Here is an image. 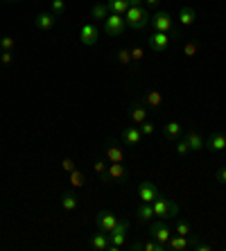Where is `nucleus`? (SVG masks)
I'll use <instances>...</instances> for the list:
<instances>
[{"label":"nucleus","mask_w":226,"mask_h":251,"mask_svg":"<svg viewBox=\"0 0 226 251\" xmlns=\"http://www.w3.org/2000/svg\"><path fill=\"white\" fill-rule=\"evenodd\" d=\"M140 134H143V138L145 136H151L154 131H156V127H154V123H150V120H145V123H140Z\"/></svg>","instance_id":"obj_32"},{"label":"nucleus","mask_w":226,"mask_h":251,"mask_svg":"<svg viewBox=\"0 0 226 251\" xmlns=\"http://www.w3.org/2000/svg\"><path fill=\"white\" fill-rule=\"evenodd\" d=\"M197 50H199V46L197 43H192V41H188L186 46H183V54H186V57H195Z\"/></svg>","instance_id":"obj_36"},{"label":"nucleus","mask_w":226,"mask_h":251,"mask_svg":"<svg viewBox=\"0 0 226 251\" xmlns=\"http://www.w3.org/2000/svg\"><path fill=\"white\" fill-rule=\"evenodd\" d=\"M66 12V0H52V14L54 16H61Z\"/></svg>","instance_id":"obj_34"},{"label":"nucleus","mask_w":226,"mask_h":251,"mask_svg":"<svg viewBox=\"0 0 226 251\" xmlns=\"http://www.w3.org/2000/svg\"><path fill=\"white\" fill-rule=\"evenodd\" d=\"M161 0H145V5H151V7H156Z\"/></svg>","instance_id":"obj_43"},{"label":"nucleus","mask_w":226,"mask_h":251,"mask_svg":"<svg viewBox=\"0 0 226 251\" xmlns=\"http://www.w3.org/2000/svg\"><path fill=\"white\" fill-rule=\"evenodd\" d=\"M140 102H143L147 109H161V106L165 104V100H163L161 91H147V93L143 95V100H140Z\"/></svg>","instance_id":"obj_18"},{"label":"nucleus","mask_w":226,"mask_h":251,"mask_svg":"<svg viewBox=\"0 0 226 251\" xmlns=\"http://www.w3.org/2000/svg\"><path fill=\"white\" fill-rule=\"evenodd\" d=\"M145 5V0H129V7H140Z\"/></svg>","instance_id":"obj_42"},{"label":"nucleus","mask_w":226,"mask_h":251,"mask_svg":"<svg viewBox=\"0 0 226 251\" xmlns=\"http://www.w3.org/2000/svg\"><path fill=\"white\" fill-rule=\"evenodd\" d=\"M95 224H98L100 231H104V233H111L113 228L120 224V220H118L113 213H109V210H100L98 215H95Z\"/></svg>","instance_id":"obj_9"},{"label":"nucleus","mask_w":226,"mask_h":251,"mask_svg":"<svg viewBox=\"0 0 226 251\" xmlns=\"http://www.w3.org/2000/svg\"><path fill=\"white\" fill-rule=\"evenodd\" d=\"M143 249H145V251H165V249H168V247H165V245H161V242H156V240L151 238L150 242H145V245H143Z\"/></svg>","instance_id":"obj_31"},{"label":"nucleus","mask_w":226,"mask_h":251,"mask_svg":"<svg viewBox=\"0 0 226 251\" xmlns=\"http://www.w3.org/2000/svg\"><path fill=\"white\" fill-rule=\"evenodd\" d=\"M215 176H217V181H222V183H226V165H222L217 172H215Z\"/></svg>","instance_id":"obj_40"},{"label":"nucleus","mask_w":226,"mask_h":251,"mask_svg":"<svg viewBox=\"0 0 226 251\" xmlns=\"http://www.w3.org/2000/svg\"><path fill=\"white\" fill-rule=\"evenodd\" d=\"M106 5H109V9L113 14H122L125 16V12L129 9V0H109Z\"/></svg>","instance_id":"obj_25"},{"label":"nucleus","mask_w":226,"mask_h":251,"mask_svg":"<svg viewBox=\"0 0 226 251\" xmlns=\"http://www.w3.org/2000/svg\"><path fill=\"white\" fill-rule=\"evenodd\" d=\"M151 208H154L156 217H161V220H165V217H176V213H179V206L174 204L172 199L165 197V195L154 199V201H151Z\"/></svg>","instance_id":"obj_3"},{"label":"nucleus","mask_w":226,"mask_h":251,"mask_svg":"<svg viewBox=\"0 0 226 251\" xmlns=\"http://www.w3.org/2000/svg\"><path fill=\"white\" fill-rule=\"evenodd\" d=\"M181 134H183V125L176 123V120H172V123H168L163 127V136L168 140H179Z\"/></svg>","instance_id":"obj_22"},{"label":"nucleus","mask_w":226,"mask_h":251,"mask_svg":"<svg viewBox=\"0 0 226 251\" xmlns=\"http://www.w3.org/2000/svg\"><path fill=\"white\" fill-rule=\"evenodd\" d=\"M174 150H176V154H179V156H186V154L190 152V147H188L186 140H176V145H174Z\"/></svg>","instance_id":"obj_35"},{"label":"nucleus","mask_w":226,"mask_h":251,"mask_svg":"<svg viewBox=\"0 0 226 251\" xmlns=\"http://www.w3.org/2000/svg\"><path fill=\"white\" fill-rule=\"evenodd\" d=\"M192 247H195V249H197V251H210V249H213V247H210V245H201V242H195V245H192Z\"/></svg>","instance_id":"obj_41"},{"label":"nucleus","mask_w":226,"mask_h":251,"mask_svg":"<svg viewBox=\"0 0 226 251\" xmlns=\"http://www.w3.org/2000/svg\"><path fill=\"white\" fill-rule=\"evenodd\" d=\"M57 18L59 16H54L52 12H43L34 18V27L36 29H52L54 23H57Z\"/></svg>","instance_id":"obj_20"},{"label":"nucleus","mask_w":226,"mask_h":251,"mask_svg":"<svg viewBox=\"0 0 226 251\" xmlns=\"http://www.w3.org/2000/svg\"><path fill=\"white\" fill-rule=\"evenodd\" d=\"M106 168H109V161H106V158H98V161H95V175L98 176L104 175Z\"/></svg>","instance_id":"obj_33"},{"label":"nucleus","mask_w":226,"mask_h":251,"mask_svg":"<svg viewBox=\"0 0 226 251\" xmlns=\"http://www.w3.org/2000/svg\"><path fill=\"white\" fill-rule=\"evenodd\" d=\"M61 208L64 210H75L77 208V195L75 193H66L64 197H61Z\"/></svg>","instance_id":"obj_26"},{"label":"nucleus","mask_w":226,"mask_h":251,"mask_svg":"<svg viewBox=\"0 0 226 251\" xmlns=\"http://www.w3.org/2000/svg\"><path fill=\"white\" fill-rule=\"evenodd\" d=\"M161 190H158L156 183H151V181H140L138 183V199L143 201V204H151L156 197H161Z\"/></svg>","instance_id":"obj_8"},{"label":"nucleus","mask_w":226,"mask_h":251,"mask_svg":"<svg viewBox=\"0 0 226 251\" xmlns=\"http://www.w3.org/2000/svg\"><path fill=\"white\" fill-rule=\"evenodd\" d=\"M129 50H131V61H140V59L145 57V50L140 46H133V48H129Z\"/></svg>","instance_id":"obj_38"},{"label":"nucleus","mask_w":226,"mask_h":251,"mask_svg":"<svg viewBox=\"0 0 226 251\" xmlns=\"http://www.w3.org/2000/svg\"><path fill=\"white\" fill-rule=\"evenodd\" d=\"M131 249H136V251H138V249H143V242H133V245H131Z\"/></svg>","instance_id":"obj_44"},{"label":"nucleus","mask_w":226,"mask_h":251,"mask_svg":"<svg viewBox=\"0 0 226 251\" xmlns=\"http://www.w3.org/2000/svg\"><path fill=\"white\" fill-rule=\"evenodd\" d=\"M61 165H64L66 172H73V170H77V168H75V161H73V158H64V163H61Z\"/></svg>","instance_id":"obj_39"},{"label":"nucleus","mask_w":226,"mask_h":251,"mask_svg":"<svg viewBox=\"0 0 226 251\" xmlns=\"http://www.w3.org/2000/svg\"><path fill=\"white\" fill-rule=\"evenodd\" d=\"M195 21H197V12L188 5L181 7L179 9V25L181 27H190V25H195Z\"/></svg>","instance_id":"obj_21"},{"label":"nucleus","mask_w":226,"mask_h":251,"mask_svg":"<svg viewBox=\"0 0 226 251\" xmlns=\"http://www.w3.org/2000/svg\"><path fill=\"white\" fill-rule=\"evenodd\" d=\"M186 143H188V147H190V152H201L203 147H206L203 136L199 134V131H195V129H190L186 134Z\"/></svg>","instance_id":"obj_19"},{"label":"nucleus","mask_w":226,"mask_h":251,"mask_svg":"<svg viewBox=\"0 0 226 251\" xmlns=\"http://www.w3.org/2000/svg\"><path fill=\"white\" fill-rule=\"evenodd\" d=\"M5 2H18V0H5Z\"/></svg>","instance_id":"obj_45"},{"label":"nucleus","mask_w":226,"mask_h":251,"mask_svg":"<svg viewBox=\"0 0 226 251\" xmlns=\"http://www.w3.org/2000/svg\"><path fill=\"white\" fill-rule=\"evenodd\" d=\"M116 64H120V66H129L131 64V50L129 48H122V50H118L116 52Z\"/></svg>","instance_id":"obj_27"},{"label":"nucleus","mask_w":226,"mask_h":251,"mask_svg":"<svg viewBox=\"0 0 226 251\" xmlns=\"http://www.w3.org/2000/svg\"><path fill=\"white\" fill-rule=\"evenodd\" d=\"M197 242V238L195 235H170V240H168V249L170 251H183V249H188V247H192Z\"/></svg>","instance_id":"obj_11"},{"label":"nucleus","mask_w":226,"mask_h":251,"mask_svg":"<svg viewBox=\"0 0 226 251\" xmlns=\"http://www.w3.org/2000/svg\"><path fill=\"white\" fill-rule=\"evenodd\" d=\"M170 39H172V36H170L168 32H154V34L150 36V48L154 52H165L170 46Z\"/></svg>","instance_id":"obj_12"},{"label":"nucleus","mask_w":226,"mask_h":251,"mask_svg":"<svg viewBox=\"0 0 226 251\" xmlns=\"http://www.w3.org/2000/svg\"><path fill=\"white\" fill-rule=\"evenodd\" d=\"M88 245L93 247V249H98V251H106L109 245H111V235L98 228V233H93L91 238H88Z\"/></svg>","instance_id":"obj_15"},{"label":"nucleus","mask_w":226,"mask_h":251,"mask_svg":"<svg viewBox=\"0 0 226 251\" xmlns=\"http://www.w3.org/2000/svg\"><path fill=\"white\" fill-rule=\"evenodd\" d=\"M104 158L109 161V163H122V161H125V152H122L113 140H109L106 147H104Z\"/></svg>","instance_id":"obj_17"},{"label":"nucleus","mask_w":226,"mask_h":251,"mask_svg":"<svg viewBox=\"0 0 226 251\" xmlns=\"http://www.w3.org/2000/svg\"><path fill=\"white\" fill-rule=\"evenodd\" d=\"M206 150L210 152H224L226 150V136L222 131H213V134L206 138Z\"/></svg>","instance_id":"obj_14"},{"label":"nucleus","mask_w":226,"mask_h":251,"mask_svg":"<svg viewBox=\"0 0 226 251\" xmlns=\"http://www.w3.org/2000/svg\"><path fill=\"white\" fill-rule=\"evenodd\" d=\"M70 186H73V188H84V186H86L84 175H81L79 170H73V172H70Z\"/></svg>","instance_id":"obj_28"},{"label":"nucleus","mask_w":226,"mask_h":251,"mask_svg":"<svg viewBox=\"0 0 226 251\" xmlns=\"http://www.w3.org/2000/svg\"><path fill=\"white\" fill-rule=\"evenodd\" d=\"M147 113H150V109H147L143 102H131V106H129V118H131L133 125H140L147 120Z\"/></svg>","instance_id":"obj_13"},{"label":"nucleus","mask_w":226,"mask_h":251,"mask_svg":"<svg viewBox=\"0 0 226 251\" xmlns=\"http://www.w3.org/2000/svg\"><path fill=\"white\" fill-rule=\"evenodd\" d=\"M127 179V170H125V165L122 163H109V168H106V172L102 176H100V181L102 183H122Z\"/></svg>","instance_id":"obj_7"},{"label":"nucleus","mask_w":226,"mask_h":251,"mask_svg":"<svg viewBox=\"0 0 226 251\" xmlns=\"http://www.w3.org/2000/svg\"><path fill=\"white\" fill-rule=\"evenodd\" d=\"M120 138L125 145H140V143H143V134H140L138 127H125Z\"/></svg>","instance_id":"obj_16"},{"label":"nucleus","mask_w":226,"mask_h":251,"mask_svg":"<svg viewBox=\"0 0 226 251\" xmlns=\"http://www.w3.org/2000/svg\"><path fill=\"white\" fill-rule=\"evenodd\" d=\"M14 48H16L14 36H0V50H9V52H14Z\"/></svg>","instance_id":"obj_29"},{"label":"nucleus","mask_w":226,"mask_h":251,"mask_svg":"<svg viewBox=\"0 0 226 251\" xmlns=\"http://www.w3.org/2000/svg\"><path fill=\"white\" fill-rule=\"evenodd\" d=\"M150 9L145 5L140 7H129L127 12H125V21H127V27L131 29H143L150 25Z\"/></svg>","instance_id":"obj_1"},{"label":"nucleus","mask_w":226,"mask_h":251,"mask_svg":"<svg viewBox=\"0 0 226 251\" xmlns=\"http://www.w3.org/2000/svg\"><path fill=\"white\" fill-rule=\"evenodd\" d=\"M136 217H138L140 222H151V220L156 217V213H154L151 204H143V201H140V206L136 208Z\"/></svg>","instance_id":"obj_23"},{"label":"nucleus","mask_w":226,"mask_h":251,"mask_svg":"<svg viewBox=\"0 0 226 251\" xmlns=\"http://www.w3.org/2000/svg\"><path fill=\"white\" fill-rule=\"evenodd\" d=\"M151 27L154 32H168L172 39L179 36V29H174V23H172V16L168 12H156L151 16Z\"/></svg>","instance_id":"obj_2"},{"label":"nucleus","mask_w":226,"mask_h":251,"mask_svg":"<svg viewBox=\"0 0 226 251\" xmlns=\"http://www.w3.org/2000/svg\"><path fill=\"white\" fill-rule=\"evenodd\" d=\"M100 39V29L95 23H84L79 29V41L84 43V46H95Z\"/></svg>","instance_id":"obj_10"},{"label":"nucleus","mask_w":226,"mask_h":251,"mask_svg":"<svg viewBox=\"0 0 226 251\" xmlns=\"http://www.w3.org/2000/svg\"><path fill=\"white\" fill-rule=\"evenodd\" d=\"M109 14H111V9L106 2H95V5L91 7V16H93L95 21H102V23H104Z\"/></svg>","instance_id":"obj_24"},{"label":"nucleus","mask_w":226,"mask_h":251,"mask_svg":"<svg viewBox=\"0 0 226 251\" xmlns=\"http://www.w3.org/2000/svg\"><path fill=\"white\" fill-rule=\"evenodd\" d=\"M104 32L109 36H120L127 32V21H125V16L122 14H113L111 12L109 16H106L104 21Z\"/></svg>","instance_id":"obj_4"},{"label":"nucleus","mask_w":226,"mask_h":251,"mask_svg":"<svg viewBox=\"0 0 226 251\" xmlns=\"http://www.w3.org/2000/svg\"><path fill=\"white\" fill-rule=\"evenodd\" d=\"M174 233L176 235H190V224L183 222V220H179V222L174 224Z\"/></svg>","instance_id":"obj_30"},{"label":"nucleus","mask_w":226,"mask_h":251,"mask_svg":"<svg viewBox=\"0 0 226 251\" xmlns=\"http://www.w3.org/2000/svg\"><path fill=\"white\" fill-rule=\"evenodd\" d=\"M12 61H14V52H9V50H0V64L9 66Z\"/></svg>","instance_id":"obj_37"},{"label":"nucleus","mask_w":226,"mask_h":251,"mask_svg":"<svg viewBox=\"0 0 226 251\" xmlns=\"http://www.w3.org/2000/svg\"><path fill=\"white\" fill-rule=\"evenodd\" d=\"M127 231H129V222L127 220H122V222L109 233L111 235V245H109L106 251H120L122 247H125V242H127Z\"/></svg>","instance_id":"obj_5"},{"label":"nucleus","mask_w":226,"mask_h":251,"mask_svg":"<svg viewBox=\"0 0 226 251\" xmlns=\"http://www.w3.org/2000/svg\"><path fill=\"white\" fill-rule=\"evenodd\" d=\"M150 235L156 240V242L168 247V240H170V235H172V231L168 228V222L158 217V220H154V222L150 224Z\"/></svg>","instance_id":"obj_6"}]
</instances>
